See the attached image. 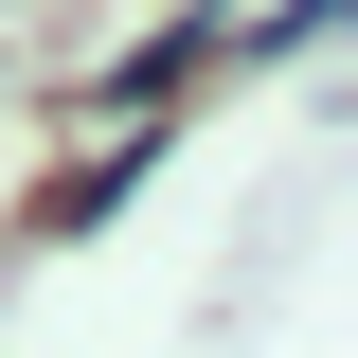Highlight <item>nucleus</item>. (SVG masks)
<instances>
[{
	"label": "nucleus",
	"mask_w": 358,
	"mask_h": 358,
	"mask_svg": "<svg viewBox=\"0 0 358 358\" xmlns=\"http://www.w3.org/2000/svg\"><path fill=\"white\" fill-rule=\"evenodd\" d=\"M126 179H143V143H108V162H72L36 215H18V233H36V251H72V233H108V215H126Z\"/></svg>",
	"instance_id": "obj_1"
}]
</instances>
